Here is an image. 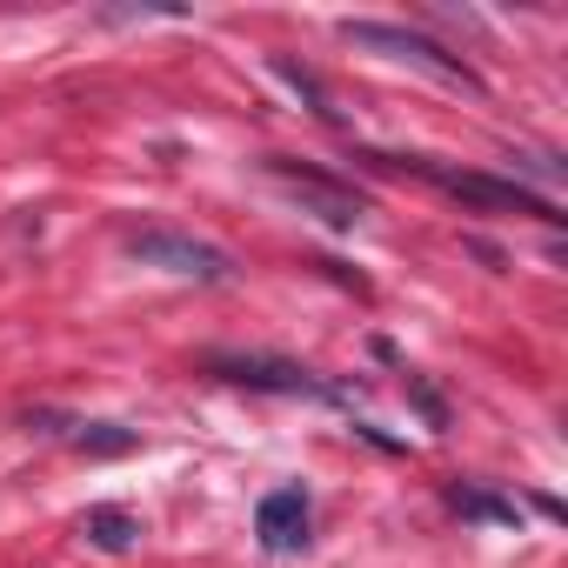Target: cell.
Wrapping results in <instances>:
<instances>
[{
  "instance_id": "obj_1",
  "label": "cell",
  "mask_w": 568,
  "mask_h": 568,
  "mask_svg": "<svg viewBox=\"0 0 568 568\" xmlns=\"http://www.w3.org/2000/svg\"><path fill=\"white\" fill-rule=\"evenodd\" d=\"M368 161H382V168H408V174L435 181L442 194H455V201H468V207H488V214H535V221L561 227L555 201H548V194H535L528 181H508V174H475V168H448V161H428V154H368Z\"/></svg>"
},
{
  "instance_id": "obj_2",
  "label": "cell",
  "mask_w": 568,
  "mask_h": 568,
  "mask_svg": "<svg viewBox=\"0 0 568 568\" xmlns=\"http://www.w3.org/2000/svg\"><path fill=\"white\" fill-rule=\"evenodd\" d=\"M342 41H348V48H368V54H388V61H402V68H422L428 81H448V88H462V94H481V74H475L462 54H448L442 41L415 34V28H395V21H342Z\"/></svg>"
},
{
  "instance_id": "obj_3",
  "label": "cell",
  "mask_w": 568,
  "mask_h": 568,
  "mask_svg": "<svg viewBox=\"0 0 568 568\" xmlns=\"http://www.w3.org/2000/svg\"><path fill=\"white\" fill-rule=\"evenodd\" d=\"M214 382H234V388H247V395H308V402H348V388H335V382H322L315 368H302V362H288V355H207L201 362Z\"/></svg>"
},
{
  "instance_id": "obj_4",
  "label": "cell",
  "mask_w": 568,
  "mask_h": 568,
  "mask_svg": "<svg viewBox=\"0 0 568 568\" xmlns=\"http://www.w3.org/2000/svg\"><path fill=\"white\" fill-rule=\"evenodd\" d=\"M267 174L288 187L315 221H328V227H355L368 214V194L362 187H348V181H335V174H322V168H308L295 154H267Z\"/></svg>"
},
{
  "instance_id": "obj_5",
  "label": "cell",
  "mask_w": 568,
  "mask_h": 568,
  "mask_svg": "<svg viewBox=\"0 0 568 568\" xmlns=\"http://www.w3.org/2000/svg\"><path fill=\"white\" fill-rule=\"evenodd\" d=\"M128 254L148 261V267H168V274H181V281H201V288H221V281L234 274V261H227L221 247H207V241H194V234H174V227H134V234H128Z\"/></svg>"
},
{
  "instance_id": "obj_6",
  "label": "cell",
  "mask_w": 568,
  "mask_h": 568,
  "mask_svg": "<svg viewBox=\"0 0 568 568\" xmlns=\"http://www.w3.org/2000/svg\"><path fill=\"white\" fill-rule=\"evenodd\" d=\"M308 521H315V501H308L302 481L261 495V508H254V535H261L267 555H295V548H308Z\"/></svg>"
},
{
  "instance_id": "obj_7",
  "label": "cell",
  "mask_w": 568,
  "mask_h": 568,
  "mask_svg": "<svg viewBox=\"0 0 568 568\" xmlns=\"http://www.w3.org/2000/svg\"><path fill=\"white\" fill-rule=\"evenodd\" d=\"M81 535H88L101 555H134V548H141V521H134L128 508H108V501L81 515Z\"/></svg>"
},
{
  "instance_id": "obj_8",
  "label": "cell",
  "mask_w": 568,
  "mask_h": 568,
  "mask_svg": "<svg viewBox=\"0 0 568 568\" xmlns=\"http://www.w3.org/2000/svg\"><path fill=\"white\" fill-rule=\"evenodd\" d=\"M61 435H68L81 455H134V448H141V435L121 428V422H68Z\"/></svg>"
},
{
  "instance_id": "obj_9",
  "label": "cell",
  "mask_w": 568,
  "mask_h": 568,
  "mask_svg": "<svg viewBox=\"0 0 568 568\" xmlns=\"http://www.w3.org/2000/svg\"><path fill=\"white\" fill-rule=\"evenodd\" d=\"M448 501H455V515H468V521H515V501H508V495H488V488H475V481H455Z\"/></svg>"
},
{
  "instance_id": "obj_10",
  "label": "cell",
  "mask_w": 568,
  "mask_h": 568,
  "mask_svg": "<svg viewBox=\"0 0 568 568\" xmlns=\"http://www.w3.org/2000/svg\"><path fill=\"white\" fill-rule=\"evenodd\" d=\"M274 68H281V74H288V81H295V88L308 94V108H315L322 121H335V108H328V88H322V81H315V74H308V68H302L295 54H274Z\"/></svg>"
},
{
  "instance_id": "obj_11",
  "label": "cell",
  "mask_w": 568,
  "mask_h": 568,
  "mask_svg": "<svg viewBox=\"0 0 568 568\" xmlns=\"http://www.w3.org/2000/svg\"><path fill=\"white\" fill-rule=\"evenodd\" d=\"M408 402H415V408L428 415V428H448V402H442V395H435V388H428L422 375H408Z\"/></svg>"
},
{
  "instance_id": "obj_12",
  "label": "cell",
  "mask_w": 568,
  "mask_h": 568,
  "mask_svg": "<svg viewBox=\"0 0 568 568\" xmlns=\"http://www.w3.org/2000/svg\"><path fill=\"white\" fill-rule=\"evenodd\" d=\"M468 254H475V261H488V267H501V247H488V241H475V234H468Z\"/></svg>"
}]
</instances>
